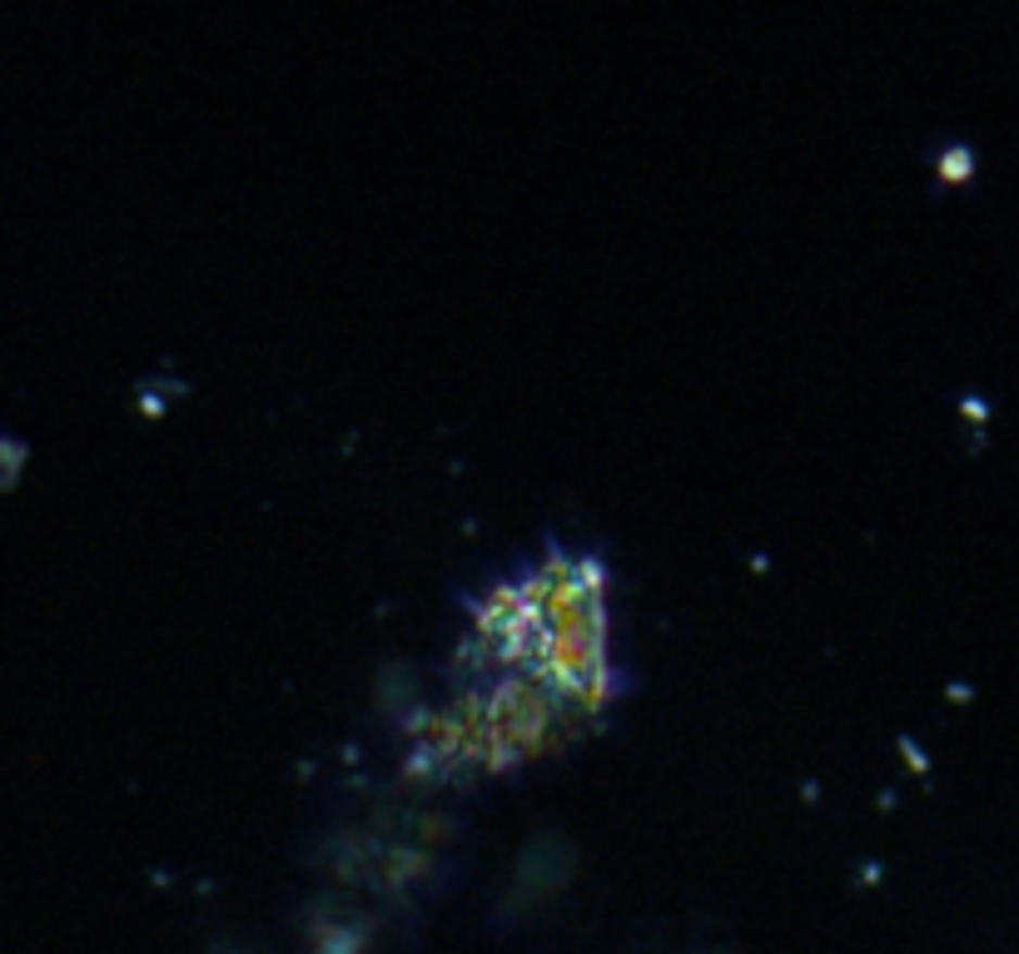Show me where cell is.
Segmentation results:
<instances>
[{"instance_id": "obj_1", "label": "cell", "mask_w": 1019, "mask_h": 954, "mask_svg": "<svg viewBox=\"0 0 1019 954\" xmlns=\"http://www.w3.org/2000/svg\"><path fill=\"white\" fill-rule=\"evenodd\" d=\"M974 169H980V165H974V144H965V140L945 144V150H940V160H935L940 185H970Z\"/></svg>"}, {"instance_id": "obj_2", "label": "cell", "mask_w": 1019, "mask_h": 954, "mask_svg": "<svg viewBox=\"0 0 1019 954\" xmlns=\"http://www.w3.org/2000/svg\"><path fill=\"white\" fill-rule=\"evenodd\" d=\"M25 458H30V448H25V437L0 433V487H15V478H21Z\"/></svg>"}, {"instance_id": "obj_3", "label": "cell", "mask_w": 1019, "mask_h": 954, "mask_svg": "<svg viewBox=\"0 0 1019 954\" xmlns=\"http://www.w3.org/2000/svg\"><path fill=\"white\" fill-rule=\"evenodd\" d=\"M960 412H965V418H974V423H990V403H984L980 393H965V398H960Z\"/></svg>"}, {"instance_id": "obj_4", "label": "cell", "mask_w": 1019, "mask_h": 954, "mask_svg": "<svg viewBox=\"0 0 1019 954\" xmlns=\"http://www.w3.org/2000/svg\"><path fill=\"white\" fill-rule=\"evenodd\" d=\"M901 746H905V755H910V766H915V771H930V755L920 751V741H910V736H901Z\"/></svg>"}, {"instance_id": "obj_5", "label": "cell", "mask_w": 1019, "mask_h": 954, "mask_svg": "<svg viewBox=\"0 0 1019 954\" xmlns=\"http://www.w3.org/2000/svg\"><path fill=\"white\" fill-rule=\"evenodd\" d=\"M949 696H955V701H970V696H974V686H965V682H955V686H949Z\"/></svg>"}]
</instances>
